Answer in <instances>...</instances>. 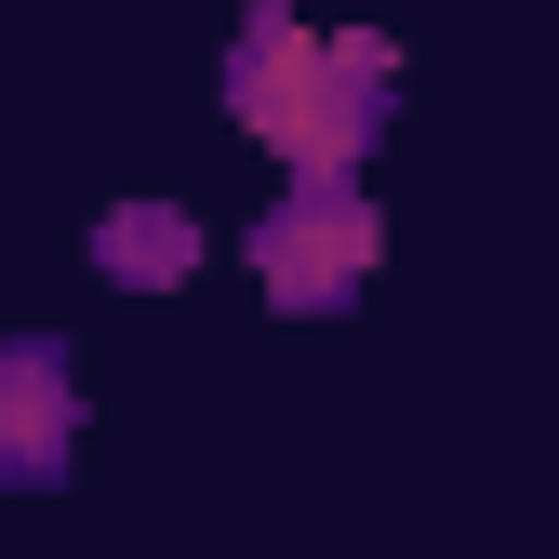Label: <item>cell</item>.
Instances as JSON below:
<instances>
[{"mask_svg": "<svg viewBox=\"0 0 559 559\" xmlns=\"http://www.w3.org/2000/svg\"><path fill=\"white\" fill-rule=\"evenodd\" d=\"M253 280H266V307H346L373 280V200L346 187V174H307L253 227Z\"/></svg>", "mask_w": 559, "mask_h": 559, "instance_id": "2", "label": "cell"}, {"mask_svg": "<svg viewBox=\"0 0 559 559\" xmlns=\"http://www.w3.org/2000/svg\"><path fill=\"white\" fill-rule=\"evenodd\" d=\"M386 81H400L386 40H320V27H294V0H253V14H240V53H227L240 133L280 147L294 174H360L373 120H386Z\"/></svg>", "mask_w": 559, "mask_h": 559, "instance_id": "1", "label": "cell"}, {"mask_svg": "<svg viewBox=\"0 0 559 559\" xmlns=\"http://www.w3.org/2000/svg\"><path fill=\"white\" fill-rule=\"evenodd\" d=\"M94 266L133 280V294H174V280L200 266V214H174V200H120V214L94 227Z\"/></svg>", "mask_w": 559, "mask_h": 559, "instance_id": "4", "label": "cell"}, {"mask_svg": "<svg viewBox=\"0 0 559 559\" xmlns=\"http://www.w3.org/2000/svg\"><path fill=\"white\" fill-rule=\"evenodd\" d=\"M81 453V373L67 346H0V479H53Z\"/></svg>", "mask_w": 559, "mask_h": 559, "instance_id": "3", "label": "cell"}]
</instances>
